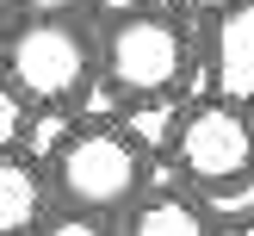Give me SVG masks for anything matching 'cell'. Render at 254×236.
<instances>
[{"instance_id": "obj_3", "label": "cell", "mask_w": 254, "mask_h": 236, "mask_svg": "<svg viewBox=\"0 0 254 236\" xmlns=\"http://www.w3.org/2000/svg\"><path fill=\"white\" fill-rule=\"evenodd\" d=\"M99 75L118 81L130 99H161L180 87L186 75V37L180 25L161 12V19H124L106 25V44H99Z\"/></svg>"}, {"instance_id": "obj_14", "label": "cell", "mask_w": 254, "mask_h": 236, "mask_svg": "<svg viewBox=\"0 0 254 236\" xmlns=\"http://www.w3.org/2000/svg\"><path fill=\"white\" fill-rule=\"evenodd\" d=\"M180 6L205 12V19H223V12H230V6H242V0H180Z\"/></svg>"}, {"instance_id": "obj_13", "label": "cell", "mask_w": 254, "mask_h": 236, "mask_svg": "<svg viewBox=\"0 0 254 236\" xmlns=\"http://www.w3.org/2000/svg\"><path fill=\"white\" fill-rule=\"evenodd\" d=\"M12 6H25L31 19H74V6H87V0H12Z\"/></svg>"}, {"instance_id": "obj_12", "label": "cell", "mask_w": 254, "mask_h": 236, "mask_svg": "<svg viewBox=\"0 0 254 236\" xmlns=\"http://www.w3.org/2000/svg\"><path fill=\"white\" fill-rule=\"evenodd\" d=\"M37 236H112L106 218H87V211H62V218H50Z\"/></svg>"}, {"instance_id": "obj_9", "label": "cell", "mask_w": 254, "mask_h": 236, "mask_svg": "<svg viewBox=\"0 0 254 236\" xmlns=\"http://www.w3.org/2000/svg\"><path fill=\"white\" fill-rule=\"evenodd\" d=\"M198 205H205V218L217 224V230H230V224H254V174H248V180L205 186V193H198Z\"/></svg>"}, {"instance_id": "obj_15", "label": "cell", "mask_w": 254, "mask_h": 236, "mask_svg": "<svg viewBox=\"0 0 254 236\" xmlns=\"http://www.w3.org/2000/svg\"><path fill=\"white\" fill-rule=\"evenodd\" d=\"M217 236H254V224H230V230H217Z\"/></svg>"}, {"instance_id": "obj_7", "label": "cell", "mask_w": 254, "mask_h": 236, "mask_svg": "<svg viewBox=\"0 0 254 236\" xmlns=\"http://www.w3.org/2000/svg\"><path fill=\"white\" fill-rule=\"evenodd\" d=\"M44 230V180L25 156L0 161V236H37Z\"/></svg>"}, {"instance_id": "obj_8", "label": "cell", "mask_w": 254, "mask_h": 236, "mask_svg": "<svg viewBox=\"0 0 254 236\" xmlns=\"http://www.w3.org/2000/svg\"><path fill=\"white\" fill-rule=\"evenodd\" d=\"M180 124H186L180 99H174V93H161V99H130V112H124V124H118V131L130 137V143L143 149L149 161H155L161 149H174V143H180Z\"/></svg>"}, {"instance_id": "obj_5", "label": "cell", "mask_w": 254, "mask_h": 236, "mask_svg": "<svg viewBox=\"0 0 254 236\" xmlns=\"http://www.w3.org/2000/svg\"><path fill=\"white\" fill-rule=\"evenodd\" d=\"M205 69L217 99L230 106H254V0L230 6L223 19L205 25Z\"/></svg>"}, {"instance_id": "obj_4", "label": "cell", "mask_w": 254, "mask_h": 236, "mask_svg": "<svg viewBox=\"0 0 254 236\" xmlns=\"http://www.w3.org/2000/svg\"><path fill=\"white\" fill-rule=\"evenodd\" d=\"M174 161L198 193L223 186V180H248L254 174V112L230 106V99H198L180 124Z\"/></svg>"}, {"instance_id": "obj_2", "label": "cell", "mask_w": 254, "mask_h": 236, "mask_svg": "<svg viewBox=\"0 0 254 236\" xmlns=\"http://www.w3.org/2000/svg\"><path fill=\"white\" fill-rule=\"evenodd\" d=\"M143 186H149V156L124 131H81L56 161V199L87 218L136 205Z\"/></svg>"}, {"instance_id": "obj_11", "label": "cell", "mask_w": 254, "mask_h": 236, "mask_svg": "<svg viewBox=\"0 0 254 236\" xmlns=\"http://www.w3.org/2000/svg\"><path fill=\"white\" fill-rule=\"evenodd\" d=\"M174 0H87V12H93L99 25H124V19H161Z\"/></svg>"}, {"instance_id": "obj_6", "label": "cell", "mask_w": 254, "mask_h": 236, "mask_svg": "<svg viewBox=\"0 0 254 236\" xmlns=\"http://www.w3.org/2000/svg\"><path fill=\"white\" fill-rule=\"evenodd\" d=\"M124 236H217V224L205 218V205H198V199L149 193V199H136V205H130Z\"/></svg>"}, {"instance_id": "obj_10", "label": "cell", "mask_w": 254, "mask_h": 236, "mask_svg": "<svg viewBox=\"0 0 254 236\" xmlns=\"http://www.w3.org/2000/svg\"><path fill=\"white\" fill-rule=\"evenodd\" d=\"M25 137H31V118H25V93L19 87H0V149L19 156Z\"/></svg>"}, {"instance_id": "obj_1", "label": "cell", "mask_w": 254, "mask_h": 236, "mask_svg": "<svg viewBox=\"0 0 254 236\" xmlns=\"http://www.w3.org/2000/svg\"><path fill=\"white\" fill-rule=\"evenodd\" d=\"M99 75V50L87 25L74 19H25L6 31V87H19L31 106H74Z\"/></svg>"}]
</instances>
